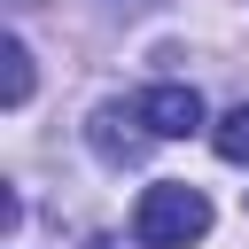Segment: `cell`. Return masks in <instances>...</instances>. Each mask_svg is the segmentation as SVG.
Wrapping results in <instances>:
<instances>
[{
    "label": "cell",
    "mask_w": 249,
    "mask_h": 249,
    "mask_svg": "<svg viewBox=\"0 0 249 249\" xmlns=\"http://www.w3.org/2000/svg\"><path fill=\"white\" fill-rule=\"evenodd\" d=\"M202 233H210V195L202 187H187V179L140 187V202H132V241L140 249H195Z\"/></svg>",
    "instance_id": "cell-1"
},
{
    "label": "cell",
    "mask_w": 249,
    "mask_h": 249,
    "mask_svg": "<svg viewBox=\"0 0 249 249\" xmlns=\"http://www.w3.org/2000/svg\"><path fill=\"white\" fill-rule=\"evenodd\" d=\"M132 109H140V124H148L156 140H187V132H202V93H195V86H148Z\"/></svg>",
    "instance_id": "cell-2"
},
{
    "label": "cell",
    "mask_w": 249,
    "mask_h": 249,
    "mask_svg": "<svg viewBox=\"0 0 249 249\" xmlns=\"http://www.w3.org/2000/svg\"><path fill=\"white\" fill-rule=\"evenodd\" d=\"M132 117H140V109H132ZM132 117H124L117 101H109V109H93V124H86V140H93V156H101V163H132V156H140V140H156L148 124H140V132H124Z\"/></svg>",
    "instance_id": "cell-3"
},
{
    "label": "cell",
    "mask_w": 249,
    "mask_h": 249,
    "mask_svg": "<svg viewBox=\"0 0 249 249\" xmlns=\"http://www.w3.org/2000/svg\"><path fill=\"white\" fill-rule=\"evenodd\" d=\"M210 148H218L226 163H249V101H241V109H226V117L210 124Z\"/></svg>",
    "instance_id": "cell-4"
},
{
    "label": "cell",
    "mask_w": 249,
    "mask_h": 249,
    "mask_svg": "<svg viewBox=\"0 0 249 249\" xmlns=\"http://www.w3.org/2000/svg\"><path fill=\"white\" fill-rule=\"evenodd\" d=\"M0 62H8V86H0V93H8V109H23V101H31V47H23V39H8V54H0Z\"/></svg>",
    "instance_id": "cell-5"
},
{
    "label": "cell",
    "mask_w": 249,
    "mask_h": 249,
    "mask_svg": "<svg viewBox=\"0 0 249 249\" xmlns=\"http://www.w3.org/2000/svg\"><path fill=\"white\" fill-rule=\"evenodd\" d=\"M86 249H117V241H86Z\"/></svg>",
    "instance_id": "cell-6"
}]
</instances>
